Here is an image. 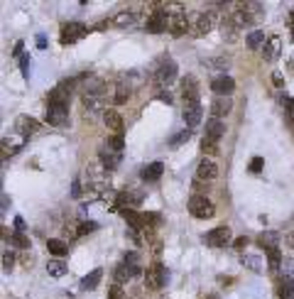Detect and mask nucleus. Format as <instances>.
<instances>
[{
	"label": "nucleus",
	"mask_w": 294,
	"mask_h": 299,
	"mask_svg": "<svg viewBox=\"0 0 294 299\" xmlns=\"http://www.w3.org/2000/svg\"><path fill=\"white\" fill-rule=\"evenodd\" d=\"M189 213H191L194 218H211V216L216 213V209H213V204H211L206 196L196 194V196L189 199Z\"/></svg>",
	"instance_id": "obj_1"
},
{
	"label": "nucleus",
	"mask_w": 294,
	"mask_h": 299,
	"mask_svg": "<svg viewBox=\"0 0 294 299\" xmlns=\"http://www.w3.org/2000/svg\"><path fill=\"white\" fill-rule=\"evenodd\" d=\"M164 282H167V270L159 263H152L145 272V287L147 290H162Z\"/></svg>",
	"instance_id": "obj_2"
},
{
	"label": "nucleus",
	"mask_w": 294,
	"mask_h": 299,
	"mask_svg": "<svg viewBox=\"0 0 294 299\" xmlns=\"http://www.w3.org/2000/svg\"><path fill=\"white\" fill-rule=\"evenodd\" d=\"M181 98H184V106H199V84L194 76H184L181 79Z\"/></svg>",
	"instance_id": "obj_3"
},
{
	"label": "nucleus",
	"mask_w": 294,
	"mask_h": 299,
	"mask_svg": "<svg viewBox=\"0 0 294 299\" xmlns=\"http://www.w3.org/2000/svg\"><path fill=\"white\" fill-rule=\"evenodd\" d=\"M154 79H157V84L159 86H167V84H172L176 79V64L172 59H164L159 61V66H157V71H154Z\"/></svg>",
	"instance_id": "obj_4"
},
{
	"label": "nucleus",
	"mask_w": 294,
	"mask_h": 299,
	"mask_svg": "<svg viewBox=\"0 0 294 299\" xmlns=\"http://www.w3.org/2000/svg\"><path fill=\"white\" fill-rule=\"evenodd\" d=\"M86 34H88L86 25H81V22H69V25L61 27V44H74V42H79V39L86 37Z\"/></svg>",
	"instance_id": "obj_5"
},
{
	"label": "nucleus",
	"mask_w": 294,
	"mask_h": 299,
	"mask_svg": "<svg viewBox=\"0 0 294 299\" xmlns=\"http://www.w3.org/2000/svg\"><path fill=\"white\" fill-rule=\"evenodd\" d=\"M169 32H172V37H181V34H186V32H189V15L181 12V10L169 12Z\"/></svg>",
	"instance_id": "obj_6"
},
{
	"label": "nucleus",
	"mask_w": 294,
	"mask_h": 299,
	"mask_svg": "<svg viewBox=\"0 0 294 299\" xmlns=\"http://www.w3.org/2000/svg\"><path fill=\"white\" fill-rule=\"evenodd\" d=\"M47 123L61 128L69 123V106H47Z\"/></svg>",
	"instance_id": "obj_7"
},
{
	"label": "nucleus",
	"mask_w": 294,
	"mask_h": 299,
	"mask_svg": "<svg viewBox=\"0 0 294 299\" xmlns=\"http://www.w3.org/2000/svg\"><path fill=\"white\" fill-rule=\"evenodd\" d=\"M15 130H17L22 138H32V135H37V133L42 130V125H39V120L29 118V116H20L17 123H15Z\"/></svg>",
	"instance_id": "obj_8"
},
{
	"label": "nucleus",
	"mask_w": 294,
	"mask_h": 299,
	"mask_svg": "<svg viewBox=\"0 0 294 299\" xmlns=\"http://www.w3.org/2000/svg\"><path fill=\"white\" fill-rule=\"evenodd\" d=\"M213 25H216V12H211V10H204V12H199V15H196L194 32L204 37V34H208V32L213 30Z\"/></svg>",
	"instance_id": "obj_9"
},
{
	"label": "nucleus",
	"mask_w": 294,
	"mask_h": 299,
	"mask_svg": "<svg viewBox=\"0 0 294 299\" xmlns=\"http://www.w3.org/2000/svg\"><path fill=\"white\" fill-rule=\"evenodd\" d=\"M211 91L216 93V96H231L235 91V81L231 76H226V74H221V76H216L213 81H211Z\"/></svg>",
	"instance_id": "obj_10"
},
{
	"label": "nucleus",
	"mask_w": 294,
	"mask_h": 299,
	"mask_svg": "<svg viewBox=\"0 0 294 299\" xmlns=\"http://www.w3.org/2000/svg\"><path fill=\"white\" fill-rule=\"evenodd\" d=\"M228 240H231V228H228V226H218V228H213V231L206 236V243H208L211 248H223Z\"/></svg>",
	"instance_id": "obj_11"
},
{
	"label": "nucleus",
	"mask_w": 294,
	"mask_h": 299,
	"mask_svg": "<svg viewBox=\"0 0 294 299\" xmlns=\"http://www.w3.org/2000/svg\"><path fill=\"white\" fill-rule=\"evenodd\" d=\"M233 111V101H231V96H216L213 98V103H211V113H213V118H223V116H228Z\"/></svg>",
	"instance_id": "obj_12"
},
{
	"label": "nucleus",
	"mask_w": 294,
	"mask_h": 299,
	"mask_svg": "<svg viewBox=\"0 0 294 299\" xmlns=\"http://www.w3.org/2000/svg\"><path fill=\"white\" fill-rule=\"evenodd\" d=\"M216 177H218V167H216V162H211V159H201L199 167H196V179L213 181Z\"/></svg>",
	"instance_id": "obj_13"
},
{
	"label": "nucleus",
	"mask_w": 294,
	"mask_h": 299,
	"mask_svg": "<svg viewBox=\"0 0 294 299\" xmlns=\"http://www.w3.org/2000/svg\"><path fill=\"white\" fill-rule=\"evenodd\" d=\"M181 118L186 123V128H196L201 123V118H204V111H201V106H184Z\"/></svg>",
	"instance_id": "obj_14"
},
{
	"label": "nucleus",
	"mask_w": 294,
	"mask_h": 299,
	"mask_svg": "<svg viewBox=\"0 0 294 299\" xmlns=\"http://www.w3.org/2000/svg\"><path fill=\"white\" fill-rule=\"evenodd\" d=\"M280 44H282V39H280L277 34L267 37V42L263 44V57H265V61H275V59H277V54H280Z\"/></svg>",
	"instance_id": "obj_15"
},
{
	"label": "nucleus",
	"mask_w": 294,
	"mask_h": 299,
	"mask_svg": "<svg viewBox=\"0 0 294 299\" xmlns=\"http://www.w3.org/2000/svg\"><path fill=\"white\" fill-rule=\"evenodd\" d=\"M103 123H106V128H108V130H113L116 135H123V118H120V113H118V111L108 108V111L103 113Z\"/></svg>",
	"instance_id": "obj_16"
},
{
	"label": "nucleus",
	"mask_w": 294,
	"mask_h": 299,
	"mask_svg": "<svg viewBox=\"0 0 294 299\" xmlns=\"http://www.w3.org/2000/svg\"><path fill=\"white\" fill-rule=\"evenodd\" d=\"M226 135V123L223 120H218V118H211L208 123H206V138H211V140H221Z\"/></svg>",
	"instance_id": "obj_17"
},
{
	"label": "nucleus",
	"mask_w": 294,
	"mask_h": 299,
	"mask_svg": "<svg viewBox=\"0 0 294 299\" xmlns=\"http://www.w3.org/2000/svg\"><path fill=\"white\" fill-rule=\"evenodd\" d=\"M98 157H101V164H103L108 172L116 169L118 164H120V152H116V150H111V148H103L98 152Z\"/></svg>",
	"instance_id": "obj_18"
},
{
	"label": "nucleus",
	"mask_w": 294,
	"mask_h": 299,
	"mask_svg": "<svg viewBox=\"0 0 294 299\" xmlns=\"http://www.w3.org/2000/svg\"><path fill=\"white\" fill-rule=\"evenodd\" d=\"M123 218L130 223V228L133 231H145L147 228V223H145V216H140L138 211H133V209H123Z\"/></svg>",
	"instance_id": "obj_19"
},
{
	"label": "nucleus",
	"mask_w": 294,
	"mask_h": 299,
	"mask_svg": "<svg viewBox=\"0 0 294 299\" xmlns=\"http://www.w3.org/2000/svg\"><path fill=\"white\" fill-rule=\"evenodd\" d=\"M277 297L280 299H294V282L292 277H280L277 280Z\"/></svg>",
	"instance_id": "obj_20"
},
{
	"label": "nucleus",
	"mask_w": 294,
	"mask_h": 299,
	"mask_svg": "<svg viewBox=\"0 0 294 299\" xmlns=\"http://www.w3.org/2000/svg\"><path fill=\"white\" fill-rule=\"evenodd\" d=\"M162 172H164V164H162V162H152V164L143 167L140 177H143L145 181H157L159 177H162Z\"/></svg>",
	"instance_id": "obj_21"
},
{
	"label": "nucleus",
	"mask_w": 294,
	"mask_h": 299,
	"mask_svg": "<svg viewBox=\"0 0 294 299\" xmlns=\"http://www.w3.org/2000/svg\"><path fill=\"white\" fill-rule=\"evenodd\" d=\"M47 248H49V255H54V258L69 255V243H64V240H59V238H49L47 240Z\"/></svg>",
	"instance_id": "obj_22"
},
{
	"label": "nucleus",
	"mask_w": 294,
	"mask_h": 299,
	"mask_svg": "<svg viewBox=\"0 0 294 299\" xmlns=\"http://www.w3.org/2000/svg\"><path fill=\"white\" fill-rule=\"evenodd\" d=\"M277 240H280V233L277 231H265L258 236V245L265 248V250H270V248H277Z\"/></svg>",
	"instance_id": "obj_23"
},
{
	"label": "nucleus",
	"mask_w": 294,
	"mask_h": 299,
	"mask_svg": "<svg viewBox=\"0 0 294 299\" xmlns=\"http://www.w3.org/2000/svg\"><path fill=\"white\" fill-rule=\"evenodd\" d=\"M101 277H103V270L96 268L91 275H86V277L81 280V290H96V287H98V282H101Z\"/></svg>",
	"instance_id": "obj_24"
},
{
	"label": "nucleus",
	"mask_w": 294,
	"mask_h": 299,
	"mask_svg": "<svg viewBox=\"0 0 294 299\" xmlns=\"http://www.w3.org/2000/svg\"><path fill=\"white\" fill-rule=\"evenodd\" d=\"M265 253H267V263H270V270L282 268V250H280V248H270V250H265Z\"/></svg>",
	"instance_id": "obj_25"
},
{
	"label": "nucleus",
	"mask_w": 294,
	"mask_h": 299,
	"mask_svg": "<svg viewBox=\"0 0 294 299\" xmlns=\"http://www.w3.org/2000/svg\"><path fill=\"white\" fill-rule=\"evenodd\" d=\"M111 22H113L116 27H128V25L133 22V12H130V10H120Z\"/></svg>",
	"instance_id": "obj_26"
},
{
	"label": "nucleus",
	"mask_w": 294,
	"mask_h": 299,
	"mask_svg": "<svg viewBox=\"0 0 294 299\" xmlns=\"http://www.w3.org/2000/svg\"><path fill=\"white\" fill-rule=\"evenodd\" d=\"M201 152H204L206 157H213V154H218V143L204 135V140H201Z\"/></svg>",
	"instance_id": "obj_27"
},
{
	"label": "nucleus",
	"mask_w": 294,
	"mask_h": 299,
	"mask_svg": "<svg viewBox=\"0 0 294 299\" xmlns=\"http://www.w3.org/2000/svg\"><path fill=\"white\" fill-rule=\"evenodd\" d=\"M10 245H15V248H20V250H27L29 238L25 236V233H17V231H15V233L10 236Z\"/></svg>",
	"instance_id": "obj_28"
},
{
	"label": "nucleus",
	"mask_w": 294,
	"mask_h": 299,
	"mask_svg": "<svg viewBox=\"0 0 294 299\" xmlns=\"http://www.w3.org/2000/svg\"><path fill=\"white\" fill-rule=\"evenodd\" d=\"M47 272H49L52 277H64V275H66V265H64L61 260H52V263L47 265Z\"/></svg>",
	"instance_id": "obj_29"
},
{
	"label": "nucleus",
	"mask_w": 294,
	"mask_h": 299,
	"mask_svg": "<svg viewBox=\"0 0 294 299\" xmlns=\"http://www.w3.org/2000/svg\"><path fill=\"white\" fill-rule=\"evenodd\" d=\"M189 138H191V130H181V133H176V135L169 138V148H179V145H184Z\"/></svg>",
	"instance_id": "obj_30"
},
{
	"label": "nucleus",
	"mask_w": 294,
	"mask_h": 299,
	"mask_svg": "<svg viewBox=\"0 0 294 299\" xmlns=\"http://www.w3.org/2000/svg\"><path fill=\"white\" fill-rule=\"evenodd\" d=\"M265 42H267V39H265V32H250V34H248V47H253V49H258Z\"/></svg>",
	"instance_id": "obj_31"
},
{
	"label": "nucleus",
	"mask_w": 294,
	"mask_h": 299,
	"mask_svg": "<svg viewBox=\"0 0 294 299\" xmlns=\"http://www.w3.org/2000/svg\"><path fill=\"white\" fill-rule=\"evenodd\" d=\"M263 167H265V159H263V157H253L248 169H250L253 174H260V172H263Z\"/></svg>",
	"instance_id": "obj_32"
},
{
	"label": "nucleus",
	"mask_w": 294,
	"mask_h": 299,
	"mask_svg": "<svg viewBox=\"0 0 294 299\" xmlns=\"http://www.w3.org/2000/svg\"><path fill=\"white\" fill-rule=\"evenodd\" d=\"M98 228V223H93V221H84L81 226H79V233L76 236H86V233H93Z\"/></svg>",
	"instance_id": "obj_33"
},
{
	"label": "nucleus",
	"mask_w": 294,
	"mask_h": 299,
	"mask_svg": "<svg viewBox=\"0 0 294 299\" xmlns=\"http://www.w3.org/2000/svg\"><path fill=\"white\" fill-rule=\"evenodd\" d=\"M108 148L116 150V152H123V148H125V140H123V135H116V138H111V140H108Z\"/></svg>",
	"instance_id": "obj_34"
},
{
	"label": "nucleus",
	"mask_w": 294,
	"mask_h": 299,
	"mask_svg": "<svg viewBox=\"0 0 294 299\" xmlns=\"http://www.w3.org/2000/svg\"><path fill=\"white\" fill-rule=\"evenodd\" d=\"M108 299H125V295H123V287H120V285L108 287Z\"/></svg>",
	"instance_id": "obj_35"
},
{
	"label": "nucleus",
	"mask_w": 294,
	"mask_h": 299,
	"mask_svg": "<svg viewBox=\"0 0 294 299\" xmlns=\"http://www.w3.org/2000/svg\"><path fill=\"white\" fill-rule=\"evenodd\" d=\"M12 265H15V255H12L10 250H5V253H2V268L10 270Z\"/></svg>",
	"instance_id": "obj_36"
},
{
	"label": "nucleus",
	"mask_w": 294,
	"mask_h": 299,
	"mask_svg": "<svg viewBox=\"0 0 294 299\" xmlns=\"http://www.w3.org/2000/svg\"><path fill=\"white\" fill-rule=\"evenodd\" d=\"M128 98H130V89L120 86V89H118V93H116V103H125Z\"/></svg>",
	"instance_id": "obj_37"
},
{
	"label": "nucleus",
	"mask_w": 294,
	"mask_h": 299,
	"mask_svg": "<svg viewBox=\"0 0 294 299\" xmlns=\"http://www.w3.org/2000/svg\"><path fill=\"white\" fill-rule=\"evenodd\" d=\"M243 263H245V265H250V270H255V272H260V260H258V258H250V255H245V258H243Z\"/></svg>",
	"instance_id": "obj_38"
},
{
	"label": "nucleus",
	"mask_w": 294,
	"mask_h": 299,
	"mask_svg": "<svg viewBox=\"0 0 294 299\" xmlns=\"http://www.w3.org/2000/svg\"><path fill=\"white\" fill-rule=\"evenodd\" d=\"M233 248H235V250H240V253H243V250L248 248V238H245V236H240V238H235Z\"/></svg>",
	"instance_id": "obj_39"
},
{
	"label": "nucleus",
	"mask_w": 294,
	"mask_h": 299,
	"mask_svg": "<svg viewBox=\"0 0 294 299\" xmlns=\"http://www.w3.org/2000/svg\"><path fill=\"white\" fill-rule=\"evenodd\" d=\"M20 69H22V76H27V74H29V71H27V69H29V57H27V54H22V57H20Z\"/></svg>",
	"instance_id": "obj_40"
},
{
	"label": "nucleus",
	"mask_w": 294,
	"mask_h": 299,
	"mask_svg": "<svg viewBox=\"0 0 294 299\" xmlns=\"http://www.w3.org/2000/svg\"><path fill=\"white\" fill-rule=\"evenodd\" d=\"M15 231H17V233L25 231V221H22V218H15Z\"/></svg>",
	"instance_id": "obj_41"
},
{
	"label": "nucleus",
	"mask_w": 294,
	"mask_h": 299,
	"mask_svg": "<svg viewBox=\"0 0 294 299\" xmlns=\"http://www.w3.org/2000/svg\"><path fill=\"white\" fill-rule=\"evenodd\" d=\"M194 189H196V191H206V189H208V184H204L201 179H196V181H194Z\"/></svg>",
	"instance_id": "obj_42"
},
{
	"label": "nucleus",
	"mask_w": 294,
	"mask_h": 299,
	"mask_svg": "<svg viewBox=\"0 0 294 299\" xmlns=\"http://www.w3.org/2000/svg\"><path fill=\"white\" fill-rule=\"evenodd\" d=\"M285 108L287 113H294V98H285Z\"/></svg>",
	"instance_id": "obj_43"
},
{
	"label": "nucleus",
	"mask_w": 294,
	"mask_h": 299,
	"mask_svg": "<svg viewBox=\"0 0 294 299\" xmlns=\"http://www.w3.org/2000/svg\"><path fill=\"white\" fill-rule=\"evenodd\" d=\"M12 54H15L17 59L22 57V42H17V44H15V49H12Z\"/></svg>",
	"instance_id": "obj_44"
},
{
	"label": "nucleus",
	"mask_w": 294,
	"mask_h": 299,
	"mask_svg": "<svg viewBox=\"0 0 294 299\" xmlns=\"http://www.w3.org/2000/svg\"><path fill=\"white\" fill-rule=\"evenodd\" d=\"M285 240H287V245H290V248H294V231H290V233L285 236Z\"/></svg>",
	"instance_id": "obj_45"
},
{
	"label": "nucleus",
	"mask_w": 294,
	"mask_h": 299,
	"mask_svg": "<svg viewBox=\"0 0 294 299\" xmlns=\"http://www.w3.org/2000/svg\"><path fill=\"white\" fill-rule=\"evenodd\" d=\"M272 81H275V86H282V84H285V81H282V76H280V74H275V76H272Z\"/></svg>",
	"instance_id": "obj_46"
},
{
	"label": "nucleus",
	"mask_w": 294,
	"mask_h": 299,
	"mask_svg": "<svg viewBox=\"0 0 294 299\" xmlns=\"http://www.w3.org/2000/svg\"><path fill=\"white\" fill-rule=\"evenodd\" d=\"M159 101H164V103H172V96H169V93H159Z\"/></svg>",
	"instance_id": "obj_47"
},
{
	"label": "nucleus",
	"mask_w": 294,
	"mask_h": 299,
	"mask_svg": "<svg viewBox=\"0 0 294 299\" xmlns=\"http://www.w3.org/2000/svg\"><path fill=\"white\" fill-rule=\"evenodd\" d=\"M37 47H47V39H44V37H42V34H39V37H37Z\"/></svg>",
	"instance_id": "obj_48"
},
{
	"label": "nucleus",
	"mask_w": 294,
	"mask_h": 299,
	"mask_svg": "<svg viewBox=\"0 0 294 299\" xmlns=\"http://www.w3.org/2000/svg\"><path fill=\"white\" fill-rule=\"evenodd\" d=\"M290 20H292V25H294V10H292V12H290Z\"/></svg>",
	"instance_id": "obj_49"
},
{
	"label": "nucleus",
	"mask_w": 294,
	"mask_h": 299,
	"mask_svg": "<svg viewBox=\"0 0 294 299\" xmlns=\"http://www.w3.org/2000/svg\"><path fill=\"white\" fill-rule=\"evenodd\" d=\"M292 37H294V25H292Z\"/></svg>",
	"instance_id": "obj_50"
}]
</instances>
